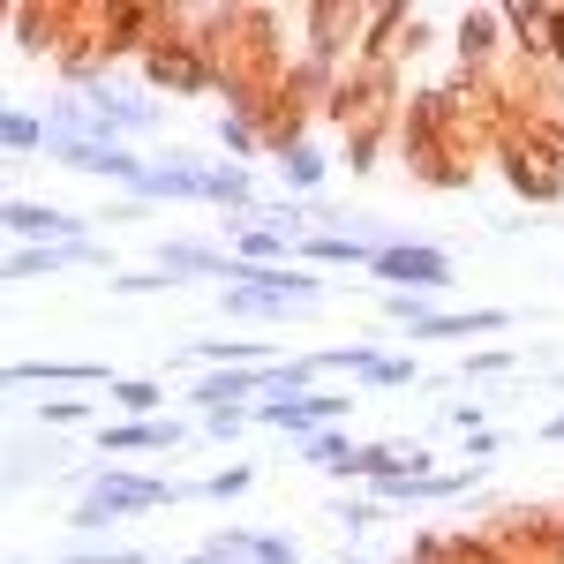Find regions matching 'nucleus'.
Instances as JSON below:
<instances>
[{
  "instance_id": "f03ea898",
  "label": "nucleus",
  "mask_w": 564,
  "mask_h": 564,
  "mask_svg": "<svg viewBox=\"0 0 564 564\" xmlns=\"http://www.w3.org/2000/svg\"><path fill=\"white\" fill-rule=\"evenodd\" d=\"M377 271H384V279H422V286H444V257H430V249H384V257H377Z\"/></svg>"
},
{
  "instance_id": "39448f33",
  "label": "nucleus",
  "mask_w": 564,
  "mask_h": 564,
  "mask_svg": "<svg viewBox=\"0 0 564 564\" xmlns=\"http://www.w3.org/2000/svg\"><path fill=\"white\" fill-rule=\"evenodd\" d=\"M505 316H430L422 332H497Z\"/></svg>"
},
{
  "instance_id": "7ed1b4c3",
  "label": "nucleus",
  "mask_w": 564,
  "mask_h": 564,
  "mask_svg": "<svg viewBox=\"0 0 564 564\" xmlns=\"http://www.w3.org/2000/svg\"><path fill=\"white\" fill-rule=\"evenodd\" d=\"M68 263H98V249H45V257H15L8 271L31 279V271H68Z\"/></svg>"
},
{
  "instance_id": "20e7f679",
  "label": "nucleus",
  "mask_w": 564,
  "mask_h": 564,
  "mask_svg": "<svg viewBox=\"0 0 564 564\" xmlns=\"http://www.w3.org/2000/svg\"><path fill=\"white\" fill-rule=\"evenodd\" d=\"M8 226H15V234H45V241H53V234H68L76 218H61V212H39V204H15V212H8Z\"/></svg>"
},
{
  "instance_id": "f257e3e1",
  "label": "nucleus",
  "mask_w": 564,
  "mask_h": 564,
  "mask_svg": "<svg viewBox=\"0 0 564 564\" xmlns=\"http://www.w3.org/2000/svg\"><path fill=\"white\" fill-rule=\"evenodd\" d=\"M159 497H166V481H106L84 505V527L98 520V512H129V505H159Z\"/></svg>"
}]
</instances>
